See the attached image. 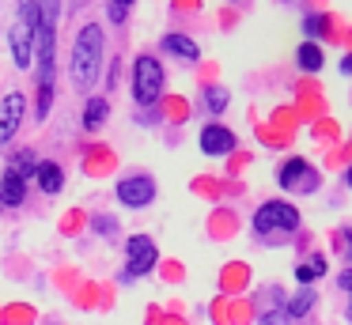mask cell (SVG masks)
<instances>
[{
    "instance_id": "6da1fadb",
    "label": "cell",
    "mask_w": 352,
    "mask_h": 325,
    "mask_svg": "<svg viewBox=\"0 0 352 325\" xmlns=\"http://www.w3.org/2000/svg\"><path fill=\"white\" fill-rule=\"evenodd\" d=\"M102 57H107V34H102L99 23H84L76 42H72V57H69V80L80 95H87L99 83Z\"/></svg>"
},
{
    "instance_id": "7a4b0ae2",
    "label": "cell",
    "mask_w": 352,
    "mask_h": 325,
    "mask_svg": "<svg viewBox=\"0 0 352 325\" xmlns=\"http://www.w3.org/2000/svg\"><path fill=\"white\" fill-rule=\"evenodd\" d=\"M38 0H19V12H16V23L8 30V45H12V60L16 68H34V38H38Z\"/></svg>"
},
{
    "instance_id": "3957f363",
    "label": "cell",
    "mask_w": 352,
    "mask_h": 325,
    "mask_svg": "<svg viewBox=\"0 0 352 325\" xmlns=\"http://www.w3.org/2000/svg\"><path fill=\"white\" fill-rule=\"evenodd\" d=\"M299 231V208L288 201H265L254 212V234L265 242H284Z\"/></svg>"
},
{
    "instance_id": "277c9868",
    "label": "cell",
    "mask_w": 352,
    "mask_h": 325,
    "mask_svg": "<svg viewBox=\"0 0 352 325\" xmlns=\"http://www.w3.org/2000/svg\"><path fill=\"white\" fill-rule=\"evenodd\" d=\"M163 87H167V68L160 65V57L140 53L133 60V98H137V106H155L163 98Z\"/></svg>"
},
{
    "instance_id": "5b68a950",
    "label": "cell",
    "mask_w": 352,
    "mask_h": 325,
    "mask_svg": "<svg viewBox=\"0 0 352 325\" xmlns=\"http://www.w3.org/2000/svg\"><path fill=\"white\" fill-rule=\"evenodd\" d=\"M160 261V246H155L152 234H129L125 238V269H122V284H133V280L148 276Z\"/></svg>"
},
{
    "instance_id": "8992f818",
    "label": "cell",
    "mask_w": 352,
    "mask_h": 325,
    "mask_svg": "<svg viewBox=\"0 0 352 325\" xmlns=\"http://www.w3.org/2000/svg\"><path fill=\"white\" fill-rule=\"evenodd\" d=\"M276 181H280V189H288V193H314L318 181H322V174L314 170L307 159L292 155V159H284V163L276 166Z\"/></svg>"
},
{
    "instance_id": "52a82bcc",
    "label": "cell",
    "mask_w": 352,
    "mask_h": 325,
    "mask_svg": "<svg viewBox=\"0 0 352 325\" xmlns=\"http://www.w3.org/2000/svg\"><path fill=\"white\" fill-rule=\"evenodd\" d=\"M155 178L152 174H144V170H137V174H125V178H118V186H114V197L125 204V208H148V204L155 201Z\"/></svg>"
},
{
    "instance_id": "ba28073f",
    "label": "cell",
    "mask_w": 352,
    "mask_h": 325,
    "mask_svg": "<svg viewBox=\"0 0 352 325\" xmlns=\"http://www.w3.org/2000/svg\"><path fill=\"white\" fill-rule=\"evenodd\" d=\"M23 113H27V98L19 95V91H8V95L0 98V144H8L12 136L19 133Z\"/></svg>"
},
{
    "instance_id": "9c48e42d",
    "label": "cell",
    "mask_w": 352,
    "mask_h": 325,
    "mask_svg": "<svg viewBox=\"0 0 352 325\" xmlns=\"http://www.w3.org/2000/svg\"><path fill=\"white\" fill-rule=\"evenodd\" d=\"M201 151L205 155H231L235 151V133H231L228 125H205L201 128Z\"/></svg>"
},
{
    "instance_id": "30bf717a",
    "label": "cell",
    "mask_w": 352,
    "mask_h": 325,
    "mask_svg": "<svg viewBox=\"0 0 352 325\" xmlns=\"http://www.w3.org/2000/svg\"><path fill=\"white\" fill-rule=\"evenodd\" d=\"M27 201V178L16 170H0V208H19Z\"/></svg>"
},
{
    "instance_id": "8fae6325",
    "label": "cell",
    "mask_w": 352,
    "mask_h": 325,
    "mask_svg": "<svg viewBox=\"0 0 352 325\" xmlns=\"http://www.w3.org/2000/svg\"><path fill=\"white\" fill-rule=\"evenodd\" d=\"M160 45L170 53V57L186 60V65H197V60H201V49H197V42H193L190 34H163Z\"/></svg>"
},
{
    "instance_id": "7c38bea8",
    "label": "cell",
    "mask_w": 352,
    "mask_h": 325,
    "mask_svg": "<svg viewBox=\"0 0 352 325\" xmlns=\"http://www.w3.org/2000/svg\"><path fill=\"white\" fill-rule=\"evenodd\" d=\"M34 181H38V189H42L46 197H57V193H61V186H65L61 163H54V159H42L38 170H34Z\"/></svg>"
},
{
    "instance_id": "4fadbf2b",
    "label": "cell",
    "mask_w": 352,
    "mask_h": 325,
    "mask_svg": "<svg viewBox=\"0 0 352 325\" xmlns=\"http://www.w3.org/2000/svg\"><path fill=\"white\" fill-rule=\"evenodd\" d=\"M314 302H318V291H314V284H299V291L292 295L288 302H284V314H288L292 322H299V317H303L307 310L314 306Z\"/></svg>"
},
{
    "instance_id": "5bb4252c",
    "label": "cell",
    "mask_w": 352,
    "mask_h": 325,
    "mask_svg": "<svg viewBox=\"0 0 352 325\" xmlns=\"http://www.w3.org/2000/svg\"><path fill=\"white\" fill-rule=\"evenodd\" d=\"M107 117H110V102L102 95H91L84 102V128L87 133H99V128L107 125Z\"/></svg>"
},
{
    "instance_id": "9a60e30c",
    "label": "cell",
    "mask_w": 352,
    "mask_h": 325,
    "mask_svg": "<svg viewBox=\"0 0 352 325\" xmlns=\"http://www.w3.org/2000/svg\"><path fill=\"white\" fill-rule=\"evenodd\" d=\"M296 60H299V68H303V72H322V65H326L318 42H303V45L296 49Z\"/></svg>"
},
{
    "instance_id": "2e32d148",
    "label": "cell",
    "mask_w": 352,
    "mask_h": 325,
    "mask_svg": "<svg viewBox=\"0 0 352 325\" xmlns=\"http://www.w3.org/2000/svg\"><path fill=\"white\" fill-rule=\"evenodd\" d=\"M38 163H42V159H38V155H34V151H31V148H19V151H16V155H12V159H8V170H16V174H23V178H27V181H31V178H34V170H38Z\"/></svg>"
},
{
    "instance_id": "e0dca14e",
    "label": "cell",
    "mask_w": 352,
    "mask_h": 325,
    "mask_svg": "<svg viewBox=\"0 0 352 325\" xmlns=\"http://www.w3.org/2000/svg\"><path fill=\"white\" fill-rule=\"evenodd\" d=\"M205 110L208 113H223V110H228V87H223V83H208V87H205Z\"/></svg>"
},
{
    "instance_id": "ac0fdd59",
    "label": "cell",
    "mask_w": 352,
    "mask_h": 325,
    "mask_svg": "<svg viewBox=\"0 0 352 325\" xmlns=\"http://www.w3.org/2000/svg\"><path fill=\"white\" fill-rule=\"evenodd\" d=\"M303 30H307V42H318V38H326L329 19H326V15H307V19H303Z\"/></svg>"
},
{
    "instance_id": "d6986e66",
    "label": "cell",
    "mask_w": 352,
    "mask_h": 325,
    "mask_svg": "<svg viewBox=\"0 0 352 325\" xmlns=\"http://www.w3.org/2000/svg\"><path fill=\"white\" fill-rule=\"evenodd\" d=\"M322 272H326V261H322V257H314L311 265H299V269H296V280H299V284H314Z\"/></svg>"
},
{
    "instance_id": "ffe728a7",
    "label": "cell",
    "mask_w": 352,
    "mask_h": 325,
    "mask_svg": "<svg viewBox=\"0 0 352 325\" xmlns=\"http://www.w3.org/2000/svg\"><path fill=\"white\" fill-rule=\"evenodd\" d=\"M129 8H133V0H110V23H125Z\"/></svg>"
},
{
    "instance_id": "44dd1931",
    "label": "cell",
    "mask_w": 352,
    "mask_h": 325,
    "mask_svg": "<svg viewBox=\"0 0 352 325\" xmlns=\"http://www.w3.org/2000/svg\"><path fill=\"white\" fill-rule=\"evenodd\" d=\"M292 317L284 314V310H261L258 314V325H288Z\"/></svg>"
},
{
    "instance_id": "7402d4cb",
    "label": "cell",
    "mask_w": 352,
    "mask_h": 325,
    "mask_svg": "<svg viewBox=\"0 0 352 325\" xmlns=\"http://www.w3.org/2000/svg\"><path fill=\"white\" fill-rule=\"evenodd\" d=\"M95 231H99V234H107V238H114V234H118V227H114V219H110V216H95Z\"/></svg>"
},
{
    "instance_id": "603a6c76",
    "label": "cell",
    "mask_w": 352,
    "mask_h": 325,
    "mask_svg": "<svg viewBox=\"0 0 352 325\" xmlns=\"http://www.w3.org/2000/svg\"><path fill=\"white\" fill-rule=\"evenodd\" d=\"M341 242H344V261H352V227L341 231Z\"/></svg>"
},
{
    "instance_id": "cb8c5ba5",
    "label": "cell",
    "mask_w": 352,
    "mask_h": 325,
    "mask_svg": "<svg viewBox=\"0 0 352 325\" xmlns=\"http://www.w3.org/2000/svg\"><path fill=\"white\" fill-rule=\"evenodd\" d=\"M341 72L352 76V53H344V57H341Z\"/></svg>"
},
{
    "instance_id": "d4e9b609",
    "label": "cell",
    "mask_w": 352,
    "mask_h": 325,
    "mask_svg": "<svg viewBox=\"0 0 352 325\" xmlns=\"http://www.w3.org/2000/svg\"><path fill=\"white\" fill-rule=\"evenodd\" d=\"M341 287H344V291H352V269L341 272Z\"/></svg>"
},
{
    "instance_id": "484cf974",
    "label": "cell",
    "mask_w": 352,
    "mask_h": 325,
    "mask_svg": "<svg viewBox=\"0 0 352 325\" xmlns=\"http://www.w3.org/2000/svg\"><path fill=\"white\" fill-rule=\"evenodd\" d=\"M344 181H349V186H352V166H349V170H344Z\"/></svg>"
},
{
    "instance_id": "4316f807",
    "label": "cell",
    "mask_w": 352,
    "mask_h": 325,
    "mask_svg": "<svg viewBox=\"0 0 352 325\" xmlns=\"http://www.w3.org/2000/svg\"><path fill=\"white\" fill-rule=\"evenodd\" d=\"M349 322H352V302H349Z\"/></svg>"
},
{
    "instance_id": "83f0119b",
    "label": "cell",
    "mask_w": 352,
    "mask_h": 325,
    "mask_svg": "<svg viewBox=\"0 0 352 325\" xmlns=\"http://www.w3.org/2000/svg\"><path fill=\"white\" fill-rule=\"evenodd\" d=\"M54 325H61V322H54Z\"/></svg>"
}]
</instances>
